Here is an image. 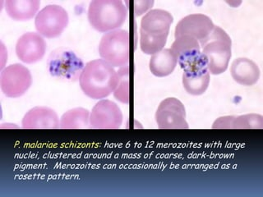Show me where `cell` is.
Returning a JSON list of instances; mask_svg holds the SVG:
<instances>
[{
    "mask_svg": "<svg viewBox=\"0 0 263 197\" xmlns=\"http://www.w3.org/2000/svg\"><path fill=\"white\" fill-rule=\"evenodd\" d=\"M119 74L114 67L103 60H95L85 65L79 84L82 92L93 100H104L115 91Z\"/></svg>",
    "mask_w": 263,
    "mask_h": 197,
    "instance_id": "1",
    "label": "cell"
},
{
    "mask_svg": "<svg viewBox=\"0 0 263 197\" xmlns=\"http://www.w3.org/2000/svg\"><path fill=\"white\" fill-rule=\"evenodd\" d=\"M174 17L164 9H152L144 15L140 24V48L153 55L164 49Z\"/></svg>",
    "mask_w": 263,
    "mask_h": 197,
    "instance_id": "2",
    "label": "cell"
},
{
    "mask_svg": "<svg viewBox=\"0 0 263 197\" xmlns=\"http://www.w3.org/2000/svg\"><path fill=\"white\" fill-rule=\"evenodd\" d=\"M87 18L93 29L105 34L125 23L127 7L121 0H94L89 4Z\"/></svg>",
    "mask_w": 263,
    "mask_h": 197,
    "instance_id": "3",
    "label": "cell"
},
{
    "mask_svg": "<svg viewBox=\"0 0 263 197\" xmlns=\"http://www.w3.org/2000/svg\"><path fill=\"white\" fill-rule=\"evenodd\" d=\"M199 44L201 52L208 60L210 73L220 75L226 72L232 56V41L226 31L216 26Z\"/></svg>",
    "mask_w": 263,
    "mask_h": 197,
    "instance_id": "4",
    "label": "cell"
},
{
    "mask_svg": "<svg viewBox=\"0 0 263 197\" xmlns=\"http://www.w3.org/2000/svg\"><path fill=\"white\" fill-rule=\"evenodd\" d=\"M129 32L118 29L105 33L99 44V54L114 68H122L129 63Z\"/></svg>",
    "mask_w": 263,
    "mask_h": 197,
    "instance_id": "5",
    "label": "cell"
},
{
    "mask_svg": "<svg viewBox=\"0 0 263 197\" xmlns=\"http://www.w3.org/2000/svg\"><path fill=\"white\" fill-rule=\"evenodd\" d=\"M84 63L72 50L58 48L49 53L47 69L53 77L60 81L76 82L80 79L84 69Z\"/></svg>",
    "mask_w": 263,
    "mask_h": 197,
    "instance_id": "6",
    "label": "cell"
},
{
    "mask_svg": "<svg viewBox=\"0 0 263 197\" xmlns=\"http://www.w3.org/2000/svg\"><path fill=\"white\" fill-rule=\"evenodd\" d=\"M68 12L57 4H49L44 7L35 17L37 33L47 39L60 36L68 27Z\"/></svg>",
    "mask_w": 263,
    "mask_h": 197,
    "instance_id": "7",
    "label": "cell"
},
{
    "mask_svg": "<svg viewBox=\"0 0 263 197\" xmlns=\"http://www.w3.org/2000/svg\"><path fill=\"white\" fill-rule=\"evenodd\" d=\"M32 85L30 70L23 64H14L1 70L0 87L5 96L16 98L23 96Z\"/></svg>",
    "mask_w": 263,
    "mask_h": 197,
    "instance_id": "8",
    "label": "cell"
},
{
    "mask_svg": "<svg viewBox=\"0 0 263 197\" xmlns=\"http://www.w3.org/2000/svg\"><path fill=\"white\" fill-rule=\"evenodd\" d=\"M160 129H187L186 110L183 103L178 98L171 97L160 102L155 115Z\"/></svg>",
    "mask_w": 263,
    "mask_h": 197,
    "instance_id": "9",
    "label": "cell"
},
{
    "mask_svg": "<svg viewBox=\"0 0 263 197\" xmlns=\"http://www.w3.org/2000/svg\"><path fill=\"white\" fill-rule=\"evenodd\" d=\"M123 115L116 103L101 100L90 113V127L94 129H118L123 124Z\"/></svg>",
    "mask_w": 263,
    "mask_h": 197,
    "instance_id": "10",
    "label": "cell"
},
{
    "mask_svg": "<svg viewBox=\"0 0 263 197\" xmlns=\"http://www.w3.org/2000/svg\"><path fill=\"white\" fill-rule=\"evenodd\" d=\"M171 49L183 72L192 69L206 58L201 52L198 41L189 35L175 38Z\"/></svg>",
    "mask_w": 263,
    "mask_h": 197,
    "instance_id": "11",
    "label": "cell"
},
{
    "mask_svg": "<svg viewBox=\"0 0 263 197\" xmlns=\"http://www.w3.org/2000/svg\"><path fill=\"white\" fill-rule=\"evenodd\" d=\"M46 42L42 35L37 32H27L21 35L16 41V56L27 64H36L41 61L46 53Z\"/></svg>",
    "mask_w": 263,
    "mask_h": 197,
    "instance_id": "12",
    "label": "cell"
},
{
    "mask_svg": "<svg viewBox=\"0 0 263 197\" xmlns=\"http://www.w3.org/2000/svg\"><path fill=\"white\" fill-rule=\"evenodd\" d=\"M212 19L206 15L194 13L187 15L179 21L175 30V37L189 35L197 40L198 42L205 40L215 28Z\"/></svg>",
    "mask_w": 263,
    "mask_h": 197,
    "instance_id": "13",
    "label": "cell"
},
{
    "mask_svg": "<svg viewBox=\"0 0 263 197\" xmlns=\"http://www.w3.org/2000/svg\"><path fill=\"white\" fill-rule=\"evenodd\" d=\"M60 119L51 108L36 106L23 117L22 126L25 129H55L60 128Z\"/></svg>",
    "mask_w": 263,
    "mask_h": 197,
    "instance_id": "14",
    "label": "cell"
},
{
    "mask_svg": "<svg viewBox=\"0 0 263 197\" xmlns=\"http://www.w3.org/2000/svg\"><path fill=\"white\" fill-rule=\"evenodd\" d=\"M183 86L187 94L201 95L208 90L211 82V73L208 69V60L200 63L192 69L183 72Z\"/></svg>",
    "mask_w": 263,
    "mask_h": 197,
    "instance_id": "15",
    "label": "cell"
},
{
    "mask_svg": "<svg viewBox=\"0 0 263 197\" xmlns=\"http://www.w3.org/2000/svg\"><path fill=\"white\" fill-rule=\"evenodd\" d=\"M230 74L238 84L251 86L256 84L260 78V69L253 60L247 57H238L233 61Z\"/></svg>",
    "mask_w": 263,
    "mask_h": 197,
    "instance_id": "16",
    "label": "cell"
},
{
    "mask_svg": "<svg viewBox=\"0 0 263 197\" xmlns=\"http://www.w3.org/2000/svg\"><path fill=\"white\" fill-rule=\"evenodd\" d=\"M263 117L257 113L240 115V116H224L214 122V129H261Z\"/></svg>",
    "mask_w": 263,
    "mask_h": 197,
    "instance_id": "17",
    "label": "cell"
},
{
    "mask_svg": "<svg viewBox=\"0 0 263 197\" xmlns=\"http://www.w3.org/2000/svg\"><path fill=\"white\" fill-rule=\"evenodd\" d=\"M39 0H7L5 10L12 20L16 22L30 21L39 12Z\"/></svg>",
    "mask_w": 263,
    "mask_h": 197,
    "instance_id": "18",
    "label": "cell"
},
{
    "mask_svg": "<svg viewBox=\"0 0 263 197\" xmlns=\"http://www.w3.org/2000/svg\"><path fill=\"white\" fill-rule=\"evenodd\" d=\"M178 65L176 57L171 49H164L152 55L149 62L151 72L157 77H164L173 73Z\"/></svg>",
    "mask_w": 263,
    "mask_h": 197,
    "instance_id": "19",
    "label": "cell"
},
{
    "mask_svg": "<svg viewBox=\"0 0 263 197\" xmlns=\"http://www.w3.org/2000/svg\"><path fill=\"white\" fill-rule=\"evenodd\" d=\"M90 113L84 108H74L62 115L60 128L62 129H84L90 127Z\"/></svg>",
    "mask_w": 263,
    "mask_h": 197,
    "instance_id": "20",
    "label": "cell"
},
{
    "mask_svg": "<svg viewBox=\"0 0 263 197\" xmlns=\"http://www.w3.org/2000/svg\"><path fill=\"white\" fill-rule=\"evenodd\" d=\"M117 72L119 82L114 91V96L119 102L127 105L129 103V67H122Z\"/></svg>",
    "mask_w": 263,
    "mask_h": 197,
    "instance_id": "21",
    "label": "cell"
},
{
    "mask_svg": "<svg viewBox=\"0 0 263 197\" xmlns=\"http://www.w3.org/2000/svg\"><path fill=\"white\" fill-rule=\"evenodd\" d=\"M155 2L153 0H137L134 1V13L136 16H142V15L147 13L151 8L154 5Z\"/></svg>",
    "mask_w": 263,
    "mask_h": 197,
    "instance_id": "22",
    "label": "cell"
}]
</instances>
